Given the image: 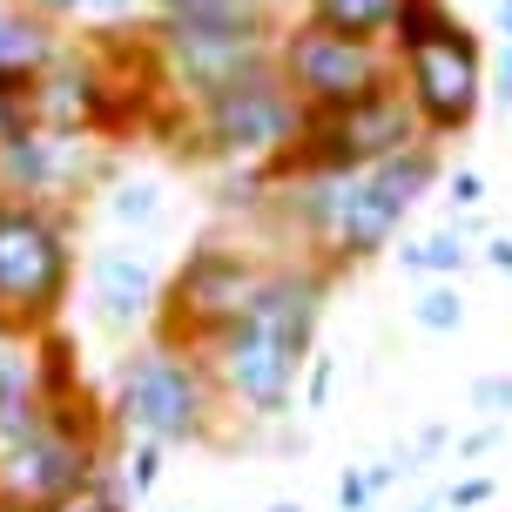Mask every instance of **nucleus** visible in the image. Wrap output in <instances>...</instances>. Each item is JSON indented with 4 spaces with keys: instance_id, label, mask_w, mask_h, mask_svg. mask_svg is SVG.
Instances as JSON below:
<instances>
[{
    "instance_id": "f257e3e1",
    "label": "nucleus",
    "mask_w": 512,
    "mask_h": 512,
    "mask_svg": "<svg viewBox=\"0 0 512 512\" xmlns=\"http://www.w3.org/2000/svg\"><path fill=\"white\" fill-rule=\"evenodd\" d=\"M438 182H445V149L411 142L405 155L351 169V176H270L263 223L283 230V256H310L337 277H351L371 256L398 250L405 216Z\"/></svg>"
},
{
    "instance_id": "f03ea898",
    "label": "nucleus",
    "mask_w": 512,
    "mask_h": 512,
    "mask_svg": "<svg viewBox=\"0 0 512 512\" xmlns=\"http://www.w3.org/2000/svg\"><path fill=\"white\" fill-rule=\"evenodd\" d=\"M331 290H337V270L310 263V256H277L270 263V277L243 304V317L203 351L216 384H223V405L256 418V425H277V418L297 411Z\"/></svg>"
},
{
    "instance_id": "7ed1b4c3",
    "label": "nucleus",
    "mask_w": 512,
    "mask_h": 512,
    "mask_svg": "<svg viewBox=\"0 0 512 512\" xmlns=\"http://www.w3.org/2000/svg\"><path fill=\"white\" fill-rule=\"evenodd\" d=\"M115 425L108 411L75 391L54 398L41 425L0 438V512H75L81 499L115 479Z\"/></svg>"
},
{
    "instance_id": "20e7f679",
    "label": "nucleus",
    "mask_w": 512,
    "mask_h": 512,
    "mask_svg": "<svg viewBox=\"0 0 512 512\" xmlns=\"http://www.w3.org/2000/svg\"><path fill=\"white\" fill-rule=\"evenodd\" d=\"M223 418H230V405H223V384L203 351L142 337L115 358L108 425L122 438H149L162 452H176V445H209L223 432Z\"/></svg>"
},
{
    "instance_id": "39448f33",
    "label": "nucleus",
    "mask_w": 512,
    "mask_h": 512,
    "mask_svg": "<svg viewBox=\"0 0 512 512\" xmlns=\"http://www.w3.org/2000/svg\"><path fill=\"white\" fill-rule=\"evenodd\" d=\"M81 283L75 216L54 203L0 196V317L21 337L61 331Z\"/></svg>"
},
{
    "instance_id": "423d86ee",
    "label": "nucleus",
    "mask_w": 512,
    "mask_h": 512,
    "mask_svg": "<svg viewBox=\"0 0 512 512\" xmlns=\"http://www.w3.org/2000/svg\"><path fill=\"white\" fill-rule=\"evenodd\" d=\"M270 263H277V256L250 250V243H236V236H203V243H189L182 263L169 270L162 317H155L149 337L182 344V351H209V344L243 317V304L263 290Z\"/></svg>"
},
{
    "instance_id": "0eeeda50",
    "label": "nucleus",
    "mask_w": 512,
    "mask_h": 512,
    "mask_svg": "<svg viewBox=\"0 0 512 512\" xmlns=\"http://www.w3.org/2000/svg\"><path fill=\"white\" fill-rule=\"evenodd\" d=\"M297 128H304V108L283 88L277 68H263V75L236 81V88L189 108V142L216 169H263V176H277V162L297 149Z\"/></svg>"
},
{
    "instance_id": "6e6552de",
    "label": "nucleus",
    "mask_w": 512,
    "mask_h": 512,
    "mask_svg": "<svg viewBox=\"0 0 512 512\" xmlns=\"http://www.w3.org/2000/svg\"><path fill=\"white\" fill-rule=\"evenodd\" d=\"M277 75L304 115H331V108H358L384 88H398V54L384 41H351L317 21H283Z\"/></svg>"
},
{
    "instance_id": "1a4fd4ad",
    "label": "nucleus",
    "mask_w": 512,
    "mask_h": 512,
    "mask_svg": "<svg viewBox=\"0 0 512 512\" xmlns=\"http://www.w3.org/2000/svg\"><path fill=\"white\" fill-rule=\"evenodd\" d=\"M492 68H486V48H479V34L465 21H452L438 41H425V48L398 54V95L411 102V115H418V135L425 142H452V135H465V128L479 122V108H486L492 95Z\"/></svg>"
},
{
    "instance_id": "9d476101",
    "label": "nucleus",
    "mask_w": 512,
    "mask_h": 512,
    "mask_svg": "<svg viewBox=\"0 0 512 512\" xmlns=\"http://www.w3.org/2000/svg\"><path fill=\"white\" fill-rule=\"evenodd\" d=\"M418 135V115L398 88H384L358 108H331V115H304L297 128V149L277 162V176H351V169H371V162H391L405 155Z\"/></svg>"
},
{
    "instance_id": "9b49d317",
    "label": "nucleus",
    "mask_w": 512,
    "mask_h": 512,
    "mask_svg": "<svg viewBox=\"0 0 512 512\" xmlns=\"http://www.w3.org/2000/svg\"><path fill=\"white\" fill-rule=\"evenodd\" d=\"M277 34L283 27H149L162 95L196 108L236 81L277 68Z\"/></svg>"
},
{
    "instance_id": "f8f14e48",
    "label": "nucleus",
    "mask_w": 512,
    "mask_h": 512,
    "mask_svg": "<svg viewBox=\"0 0 512 512\" xmlns=\"http://www.w3.org/2000/svg\"><path fill=\"white\" fill-rule=\"evenodd\" d=\"M81 283H88V317H95L108 337H135V331L149 337L155 317H162L169 270H162L155 250H142L135 236H115V243H102V250H88Z\"/></svg>"
},
{
    "instance_id": "ddd939ff",
    "label": "nucleus",
    "mask_w": 512,
    "mask_h": 512,
    "mask_svg": "<svg viewBox=\"0 0 512 512\" xmlns=\"http://www.w3.org/2000/svg\"><path fill=\"white\" fill-rule=\"evenodd\" d=\"M102 162H95V135H54V128H21L0 142V196H27V203L68 209V196L95 189Z\"/></svg>"
},
{
    "instance_id": "4468645a",
    "label": "nucleus",
    "mask_w": 512,
    "mask_h": 512,
    "mask_svg": "<svg viewBox=\"0 0 512 512\" xmlns=\"http://www.w3.org/2000/svg\"><path fill=\"white\" fill-rule=\"evenodd\" d=\"M68 48V34L41 14H27L21 0H0V102H27L34 81L48 75Z\"/></svg>"
},
{
    "instance_id": "2eb2a0df",
    "label": "nucleus",
    "mask_w": 512,
    "mask_h": 512,
    "mask_svg": "<svg viewBox=\"0 0 512 512\" xmlns=\"http://www.w3.org/2000/svg\"><path fill=\"white\" fill-rule=\"evenodd\" d=\"M479 216H452V223H438V230H425V236H411V243H398V270L405 277H425V283H459V270L472 263V243H479Z\"/></svg>"
},
{
    "instance_id": "dca6fc26",
    "label": "nucleus",
    "mask_w": 512,
    "mask_h": 512,
    "mask_svg": "<svg viewBox=\"0 0 512 512\" xmlns=\"http://www.w3.org/2000/svg\"><path fill=\"white\" fill-rule=\"evenodd\" d=\"M21 7H27V14H41V21H54L61 34H68V27H81L88 41L149 27V0H21Z\"/></svg>"
},
{
    "instance_id": "f3484780",
    "label": "nucleus",
    "mask_w": 512,
    "mask_h": 512,
    "mask_svg": "<svg viewBox=\"0 0 512 512\" xmlns=\"http://www.w3.org/2000/svg\"><path fill=\"white\" fill-rule=\"evenodd\" d=\"M149 27H283L270 0H149Z\"/></svg>"
},
{
    "instance_id": "a211bd4d",
    "label": "nucleus",
    "mask_w": 512,
    "mask_h": 512,
    "mask_svg": "<svg viewBox=\"0 0 512 512\" xmlns=\"http://www.w3.org/2000/svg\"><path fill=\"white\" fill-rule=\"evenodd\" d=\"M405 0H304L297 21H317L331 34H351V41H391V21H398Z\"/></svg>"
},
{
    "instance_id": "6ab92c4d",
    "label": "nucleus",
    "mask_w": 512,
    "mask_h": 512,
    "mask_svg": "<svg viewBox=\"0 0 512 512\" xmlns=\"http://www.w3.org/2000/svg\"><path fill=\"white\" fill-rule=\"evenodd\" d=\"M102 216L115 223V230H135V243L162 223V182H149V176H135V182H115L108 189V203H102Z\"/></svg>"
},
{
    "instance_id": "aec40b11",
    "label": "nucleus",
    "mask_w": 512,
    "mask_h": 512,
    "mask_svg": "<svg viewBox=\"0 0 512 512\" xmlns=\"http://www.w3.org/2000/svg\"><path fill=\"white\" fill-rule=\"evenodd\" d=\"M452 21H459V14H452V0H405V7H398V21H391V41H384V48L411 54V48H425V41H438Z\"/></svg>"
},
{
    "instance_id": "412c9836",
    "label": "nucleus",
    "mask_w": 512,
    "mask_h": 512,
    "mask_svg": "<svg viewBox=\"0 0 512 512\" xmlns=\"http://www.w3.org/2000/svg\"><path fill=\"white\" fill-rule=\"evenodd\" d=\"M115 479H122L128 506H142V499L162 486V445H149V438H122V452H115Z\"/></svg>"
},
{
    "instance_id": "4be33fe9",
    "label": "nucleus",
    "mask_w": 512,
    "mask_h": 512,
    "mask_svg": "<svg viewBox=\"0 0 512 512\" xmlns=\"http://www.w3.org/2000/svg\"><path fill=\"white\" fill-rule=\"evenodd\" d=\"M411 324H418V331H432V337L465 331V297H459V283H425V290L411 297Z\"/></svg>"
},
{
    "instance_id": "5701e85b",
    "label": "nucleus",
    "mask_w": 512,
    "mask_h": 512,
    "mask_svg": "<svg viewBox=\"0 0 512 512\" xmlns=\"http://www.w3.org/2000/svg\"><path fill=\"white\" fill-rule=\"evenodd\" d=\"M492 499H499V479H486V472H465L452 486H438V506L445 512H486Z\"/></svg>"
},
{
    "instance_id": "b1692460",
    "label": "nucleus",
    "mask_w": 512,
    "mask_h": 512,
    "mask_svg": "<svg viewBox=\"0 0 512 512\" xmlns=\"http://www.w3.org/2000/svg\"><path fill=\"white\" fill-rule=\"evenodd\" d=\"M331 391H337V358H331V351H317V358H310V371H304L297 405H304V411H324V405H331Z\"/></svg>"
},
{
    "instance_id": "393cba45",
    "label": "nucleus",
    "mask_w": 512,
    "mask_h": 512,
    "mask_svg": "<svg viewBox=\"0 0 512 512\" xmlns=\"http://www.w3.org/2000/svg\"><path fill=\"white\" fill-rule=\"evenodd\" d=\"M472 411H492V425L512 418V371H492V378L472 384Z\"/></svg>"
},
{
    "instance_id": "a878e982",
    "label": "nucleus",
    "mask_w": 512,
    "mask_h": 512,
    "mask_svg": "<svg viewBox=\"0 0 512 512\" xmlns=\"http://www.w3.org/2000/svg\"><path fill=\"white\" fill-rule=\"evenodd\" d=\"M445 203H452V216H472L486 203V176L479 169H445Z\"/></svg>"
},
{
    "instance_id": "bb28decb",
    "label": "nucleus",
    "mask_w": 512,
    "mask_h": 512,
    "mask_svg": "<svg viewBox=\"0 0 512 512\" xmlns=\"http://www.w3.org/2000/svg\"><path fill=\"white\" fill-rule=\"evenodd\" d=\"M371 506H378L371 472H364V465H344V472H337V512H371Z\"/></svg>"
},
{
    "instance_id": "cd10ccee",
    "label": "nucleus",
    "mask_w": 512,
    "mask_h": 512,
    "mask_svg": "<svg viewBox=\"0 0 512 512\" xmlns=\"http://www.w3.org/2000/svg\"><path fill=\"white\" fill-rule=\"evenodd\" d=\"M499 438H506V425H479V432H465V438H459V465L486 459V452L499 445Z\"/></svg>"
},
{
    "instance_id": "c85d7f7f",
    "label": "nucleus",
    "mask_w": 512,
    "mask_h": 512,
    "mask_svg": "<svg viewBox=\"0 0 512 512\" xmlns=\"http://www.w3.org/2000/svg\"><path fill=\"white\" fill-rule=\"evenodd\" d=\"M75 512H135V506H128V492H122V479H108V486L95 492V499H81Z\"/></svg>"
},
{
    "instance_id": "c756f323",
    "label": "nucleus",
    "mask_w": 512,
    "mask_h": 512,
    "mask_svg": "<svg viewBox=\"0 0 512 512\" xmlns=\"http://www.w3.org/2000/svg\"><path fill=\"white\" fill-rule=\"evenodd\" d=\"M486 270H499V277H512V236H486Z\"/></svg>"
},
{
    "instance_id": "7c9ffc66",
    "label": "nucleus",
    "mask_w": 512,
    "mask_h": 512,
    "mask_svg": "<svg viewBox=\"0 0 512 512\" xmlns=\"http://www.w3.org/2000/svg\"><path fill=\"white\" fill-rule=\"evenodd\" d=\"M486 81H492V95L512 108V48H499V61H492V75H486Z\"/></svg>"
},
{
    "instance_id": "2f4dec72",
    "label": "nucleus",
    "mask_w": 512,
    "mask_h": 512,
    "mask_svg": "<svg viewBox=\"0 0 512 512\" xmlns=\"http://www.w3.org/2000/svg\"><path fill=\"white\" fill-rule=\"evenodd\" d=\"M445 445H452V425H425V432H418V445H411V452H418V459H438V452H445Z\"/></svg>"
},
{
    "instance_id": "473e14b6",
    "label": "nucleus",
    "mask_w": 512,
    "mask_h": 512,
    "mask_svg": "<svg viewBox=\"0 0 512 512\" xmlns=\"http://www.w3.org/2000/svg\"><path fill=\"white\" fill-rule=\"evenodd\" d=\"M492 21H499V34H506V48H512V0H492Z\"/></svg>"
},
{
    "instance_id": "72a5a7b5",
    "label": "nucleus",
    "mask_w": 512,
    "mask_h": 512,
    "mask_svg": "<svg viewBox=\"0 0 512 512\" xmlns=\"http://www.w3.org/2000/svg\"><path fill=\"white\" fill-rule=\"evenodd\" d=\"M405 512H445V506H438V492H425V499H411Z\"/></svg>"
},
{
    "instance_id": "f704fd0d",
    "label": "nucleus",
    "mask_w": 512,
    "mask_h": 512,
    "mask_svg": "<svg viewBox=\"0 0 512 512\" xmlns=\"http://www.w3.org/2000/svg\"><path fill=\"white\" fill-rule=\"evenodd\" d=\"M7 337H21V331H14V324H7V317H0V344H7Z\"/></svg>"
},
{
    "instance_id": "c9c22d12",
    "label": "nucleus",
    "mask_w": 512,
    "mask_h": 512,
    "mask_svg": "<svg viewBox=\"0 0 512 512\" xmlns=\"http://www.w3.org/2000/svg\"><path fill=\"white\" fill-rule=\"evenodd\" d=\"M270 7H283V0H270Z\"/></svg>"
},
{
    "instance_id": "e433bc0d",
    "label": "nucleus",
    "mask_w": 512,
    "mask_h": 512,
    "mask_svg": "<svg viewBox=\"0 0 512 512\" xmlns=\"http://www.w3.org/2000/svg\"><path fill=\"white\" fill-rule=\"evenodd\" d=\"M182 512H189V506H182Z\"/></svg>"
}]
</instances>
